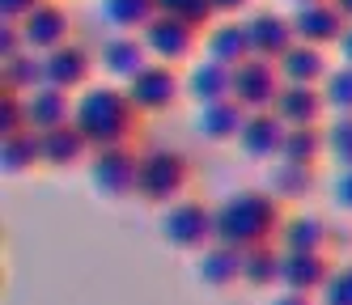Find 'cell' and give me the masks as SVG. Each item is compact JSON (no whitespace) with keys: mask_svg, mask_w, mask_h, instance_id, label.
<instances>
[{"mask_svg":"<svg viewBox=\"0 0 352 305\" xmlns=\"http://www.w3.org/2000/svg\"><path fill=\"white\" fill-rule=\"evenodd\" d=\"M280 229L285 212L272 191H238L217 208V242H230L238 250L267 246L280 238Z\"/></svg>","mask_w":352,"mask_h":305,"instance_id":"6da1fadb","label":"cell"},{"mask_svg":"<svg viewBox=\"0 0 352 305\" xmlns=\"http://www.w3.org/2000/svg\"><path fill=\"white\" fill-rule=\"evenodd\" d=\"M136 102L128 98V89H115V85H89L77 93V115L72 123L89 136L94 148H107V144H128L136 136Z\"/></svg>","mask_w":352,"mask_h":305,"instance_id":"7a4b0ae2","label":"cell"},{"mask_svg":"<svg viewBox=\"0 0 352 305\" xmlns=\"http://www.w3.org/2000/svg\"><path fill=\"white\" fill-rule=\"evenodd\" d=\"M191 187V161L179 148H148L140 152V178H136V195L144 203L170 208L179 203Z\"/></svg>","mask_w":352,"mask_h":305,"instance_id":"3957f363","label":"cell"},{"mask_svg":"<svg viewBox=\"0 0 352 305\" xmlns=\"http://www.w3.org/2000/svg\"><path fill=\"white\" fill-rule=\"evenodd\" d=\"M162 238L179 250H208L217 242V212L204 199L183 195L179 203L162 208Z\"/></svg>","mask_w":352,"mask_h":305,"instance_id":"277c9868","label":"cell"},{"mask_svg":"<svg viewBox=\"0 0 352 305\" xmlns=\"http://www.w3.org/2000/svg\"><path fill=\"white\" fill-rule=\"evenodd\" d=\"M136 178H140V152H132V144L94 148V157H89V183L98 187V195L128 199V195H136Z\"/></svg>","mask_w":352,"mask_h":305,"instance_id":"5b68a950","label":"cell"},{"mask_svg":"<svg viewBox=\"0 0 352 305\" xmlns=\"http://www.w3.org/2000/svg\"><path fill=\"white\" fill-rule=\"evenodd\" d=\"M280 89H285V76H280V64L276 60L250 56L234 68V98L246 111H272Z\"/></svg>","mask_w":352,"mask_h":305,"instance_id":"8992f818","label":"cell"},{"mask_svg":"<svg viewBox=\"0 0 352 305\" xmlns=\"http://www.w3.org/2000/svg\"><path fill=\"white\" fill-rule=\"evenodd\" d=\"M183 89H187V81H179V68L162 64V60H148V68L136 72L132 81H128V98L136 102L140 115H162V111H170L174 102H179Z\"/></svg>","mask_w":352,"mask_h":305,"instance_id":"52a82bcc","label":"cell"},{"mask_svg":"<svg viewBox=\"0 0 352 305\" xmlns=\"http://www.w3.org/2000/svg\"><path fill=\"white\" fill-rule=\"evenodd\" d=\"M140 38H144V47H148V56H153V60L179 68L183 60H191V51L199 47V25L183 21V17L157 13V17L140 30Z\"/></svg>","mask_w":352,"mask_h":305,"instance_id":"ba28073f","label":"cell"},{"mask_svg":"<svg viewBox=\"0 0 352 305\" xmlns=\"http://www.w3.org/2000/svg\"><path fill=\"white\" fill-rule=\"evenodd\" d=\"M285 136H289V123L276 111H250L242 136H238V148L246 152L250 161H280Z\"/></svg>","mask_w":352,"mask_h":305,"instance_id":"9c48e42d","label":"cell"},{"mask_svg":"<svg viewBox=\"0 0 352 305\" xmlns=\"http://www.w3.org/2000/svg\"><path fill=\"white\" fill-rule=\"evenodd\" d=\"M98 56L81 43H64L56 51H47V85H56L64 93H81L89 89V76H94Z\"/></svg>","mask_w":352,"mask_h":305,"instance_id":"30bf717a","label":"cell"},{"mask_svg":"<svg viewBox=\"0 0 352 305\" xmlns=\"http://www.w3.org/2000/svg\"><path fill=\"white\" fill-rule=\"evenodd\" d=\"M21 34H26V47H30V51L47 56V51H56V47L72 43V17H68L64 5L47 0V5H38L26 21H21Z\"/></svg>","mask_w":352,"mask_h":305,"instance_id":"8fae6325","label":"cell"},{"mask_svg":"<svg viewBox=\"0 0 352 305\" xmlns=\"http://www.w3.org/2000/svg\"><path fill=\"white\" fill-rule=\"evenodd\" d=\"M293 30H297V43L331 47L348 30V17L331 5V0H318V5H297L293 9Z\"/></svg>","mask_w":352,"mask_h":305,"instance_id":"7c38bea8","label":"cell"},{"mask_svg":"<svg viewBox=\"0 0 352 305\" xmlns=\"http://www.w3.org/2000/svg\"><path fill=\"white\" fill-rule=\"evenodd\" d=\"M98 68L115 81H132L136 72L148 68V47L140 34H111L102 47H98Z\"/></svg>","mask_w":352,"mask_h":305,"instance_id":"4fadbf2b","label":"cell"},{"mask_svg":"<svg viewBox=\"0 0 352 305\" xmlns=\"http://www.w3.org/2000/svg\"><path fill=\"white\" fill-rule=\"evenodd\" d=\"M246 34H250V51L263 60H276L280 64V56L297 43V30H293V17H280V13H255L246 17Z\"/></svg>","mask_w":352,"mask_h":305,"instance_id":"5bb4252c","label":"cell"},{"mask_svg":"<svg viewBox=\"0 0 352 305\" xmlns=\"http://www.w3.org/2000/svg\"><path fill=\"white\" fill-rule=\"evenodd\" d=\"M272 111L280 115L289 127H318V119L331 111V106H327L322 85H285Z\"/></svg>","mask_w":352,"mask_h":305,"instance_id":"9a60e30c","label":"cell"},{"mask_svg":"<svg viewBox=\"0 0 352 305\" xmlns=\"http://www.w3.org/2000/svg\"><path fill=\"white\" fill-rule=\"evenodd\" d=\"M199 280L208 289H234L246 275V250L230 246V242H212L208 250H199Z\"/></svg>","mask_w":352,"mask_h":305,"instance_id":"2e32d148","label":"cell"},{"mask_svg":"<svg viewBox=\"0 0 352 305\" xmlns=\"http://www.w3.org/2000/svg\"><path fill=\"white\" fill-rule=\"evenodd\" d=\"M331 259L327 254H306V250H285V263H280V284L293 293H322V284L331 280Z\"/></svg>","mask_w":352,"mask_h":305,"instance_id":"e0dca14e","label":"cell"},{"mask_svg":"<svg viewBox=\"0 0 352 305\" xmlns=\"http://www.w3.org/2000/svg\"><path fill=\"white\" fill-rule=\"evenodd\" d=\"M38 136H43V166H52V170H72L77 161L94 157V144L77 123L52 127V132H38Z\"/></svg>","mask_w":352,"mask_h":305,"instance_id":"ac0fdd59","label":"cell"},{"mask_svg":"<svg viewBox=\"0 0 352 305\" xmlns=\"http://www.w3.org/2000/svg\"><path fill=\"white\" fill-rule=\"evenodd\" d=\"M246 115H250V111L242 106L238 98H221V102H204V106H199L195 127H199V136H204V140L225 144V140H238V136H242Z\"/></svg>","mask_w":352,"mask_h":305,"instance_id":"d6986e66","label":"cell"},{"mask_svg":"<svg viewBox=\"0 0 352 305\" xmlns=\"http://www.w3.org/2000/svg\"><path fill=\"white\" fill-rule=\"evenodd\" d=\"M77 115V98L56 89V85H43L34 93H26V119L34 132H52V127H64Z\"/></svg>","mask_w":352,"mask_h":305,"instance_id":"ffe728a7","label":"cell"},{"mask_svg":"<svg viewBox=\"0 0 352 305\" xmlns=\"http://www.w3.org/2000/svg\"><path fill=\"white\" fill-rule=\"evenodd\" d=\"M280 76H285V85H322L331 76L327 51L314 43H293L280 56Z\"/></svg>","mask_w":352,"mask_h":305,"instance_id":"44dd1931","label":"cell"},{"mask_svg":"<svg viewBox=\"0 0 352 305\" xmlns=\"http://www.w3.org/2000/svg\"><path fill=\"white\" fill-rule=\"evenodd\" d=\"M204 51H208V60H217V64H230V68H238L242 60H250L255 51H250L246 21L225 17V21L208 25V34H204Z\"/></svg>","mask_w":352,"mask_h":305,"instance_id":"7402d4cb","label":"cell"},{"mask_svg":"<svg viewBox=\"0 0 352 305\" xmlns=\"http://www.w3.org/2000/svg\"><path fill=\"white\" fill-rule=\"evenodd\" d=\"M280 246H285V250H306V254H327V246H331V225H327L318 212L285 216Z\"/></svg>","mask_w":352,"mask_h":305,"instance_id":"603a6c76","label":"cell"},{"mask_svg":"<svg viewBox=\"0 0 352 305\" xmlns=\"http://www.w3.org/2000/svg\"><path fill=\"white\" fill-rule=\"evenodd\" d=\"M34 166H43V136L34 132V127L0 140V170H5V178L30 174Z\"/></svg>","mask_w":352,"mask_h":305,"instance_id":"cb8c5ba5","label":"cell"},{"mask_svg":"<svg viewBox=\"0 0 352 305\" xmlns=\"http://www.w3.org/2000/svg\"><path fill=\"white\" fill-rule=\"evenodd\" d=\"M314 183H318V166H301V161H276L272 174H267V187L280 203L306 199L314 191Z\"/></svg>","mask_w":352,"mask_h":305,"instance_id":"d4e9b609","label":"cell"},{"mask_svg":"<svg viewBox=\"0 0 352 305\" xmlns=\"http://www.w3.org/2000/svg\"><path fill=\"white\" fill-rule=\"evenodd\" d=\"M0 85L13 93H34L47 85V56L38 51H21L13 60H0Z\"/></svg>","mask_w":352,"mask_h":305,"instance_id":"484cf974","label":"cell"},{"mask_svg":"<svg viewBox=\"0 0 352 305\" xmlns=\"http://www.w3.org/2000/svg\"><path fill=\"white\" fill-rule=\"evenodd\" d=\"M187 93L199 102V106H204V102L234 98V68H230V64H217V60L195 64L191 76H187Z\"/></svg>","mask_w":352,"mask_h":305,"instance_id":"4316f807","label":"cell"},{"mask_svg":"<svg viewBox=\"0 0 352 305\" xmlns=\"http://www.w3.org/2000/svg\"><path fill=\"white\" fill-rule=\"evenodd\" d=\"M98 13H102V21L115 25L119 34H140L162 9H157V0H102Z\"/></svg>","mask_w":352,"mask_h":305,"instance_id":"83f0119b","label":"cell"},{"mask_svg":"<svg viewBox=\"0 0 352 305\" xmlns=\"http://www.w3.org/2000/svg\"><path fill=\"white\" fill-rule=\"evenodd\" d=\"M280 263H285V246H250L246 250V275H242V284L250 289H272V284H280Z\"/></svg>","mask_w":352,"mask_h":305,"instance_id":"f1b7e54d","label":"cell"},{"mask_svg":"<svg viewBox=\"0 0 352 305\" xmlns=\"http://www.w3.org/2000/svg\"><path fill=\"white\" fill-rule=\"evenodd\" d=\"M322 152H327V132H322V127H289L280 161H301V166H318V157H322Z\"/></svg>","mask_w":352,"mask_h":305,"instance_id":"f546056e","label":"cell"},{"mask_svg":"<svg viewBox=\"0 0 352 305\" xmlns=\"http://www.w3.org/2000/svg\"><path fill=\"white\" fill-rule=\"evenodd\" d=\"M26 127H30V119H26V93H13V89L0 85V140L26 132Z\"/></svg>","mask_w":352,"mask_h":305,"instance_id":"4dcf8cb0","label":"cell"},{"mask_svg":"<svg viewBox=\"0 0 352 305\" xmlns=\"http://www.w3.org/2000/svg\"><path fill=\"white\" fill-rule=\"evenodd\" d=\"M322 93H327V106L336 115H352V64L331 68V76L322 81Z\"/></svg>","mask_w":352,"mask_h":305,"instance_id":"1f68e13d","label":"cell"},{"mask_svg":"<svg viewBox=\"0 0 352 305\" xmlns=\"http://www.w3.org/2000/svg\"><path fill=\"white\" fill-rule=\"evenodd\" d=\"M157 9L166 13V17H183V21H191V25H212V0H157Z\"/></svg>","mask_w":352,"mask_h":305,"instance_id":"d6a6232c","label":"cell"},{"mask_svg":"<svg viewBox=\"0 0 352 305\" xmlns=\"http://www.w3.org/2000/svg\"><path fill=\"white\" fill-rule=\"evenodd\" d=\"M327 152L340 161V170H352V115H340L327 127Z\"/></svg>","mask_w":352,"mask_h":305,"instance_id":"836d02e7","label":"cell"},{"mask_svg":"<svg viewBox=\"0 0 352 305\" xmlns=\"http://www.w3.org/2000/svg\"><path fill=\"white\" fill-rule=\"evenodd\" d=\"M318 301L322 305H352V263H344V267L331 271V280L322 284Z\"/></svg>","mask_w":352,"mask_h":305,"instance_id":"e575fe53","label":"cell"},{"mask_svg":"<svg viewBox=\"0 0 352 305\" xmlns=\"http://www.w3.org/2000/svg\"><path fill=\"white\" fill-rule=\"evenodd\" d=\"M21 51H30L26 34H21V21H0V60H13Z\"/></svg>","mask_w":352,"mask_h":305,"instance_id":"d590c367","label":"cell"},{"mask_svg":"<svg viewBox=\"0 0 352 305\" xmlns=\"http://www.w3.org/2000/svg\"><path fill=\"white\" fill-rule=\"evenodd\" d=\"M38 5H47V0H0V17L5 21H26Z\"/></svg>","mask_w":352,"mask_h":305,"instance_id":"8d00e7d4","label":"cell"},{"mask_svg":"<svg viewBox=\"0 0 352 305\" xmlns=\"http://www.w3.org/2000/svg\"><path fill=\"white\" fill-rule=\"evenodd\" d=\"M331 199H336V208L352 212V170H340V178H336V187H331Z\"/></svg>","mask_w":352,"mask_h":305,"instance_id":"74e56055","label":"cell"},{"mask_svg":"<svg viewBox=\"0 0 352 305\" xmlns=\"http://www.w3.org/2000/svg\"><path fill=\"white\" fill-rule=\"evenodd\" d=\"M246 9H250V0H212V13L217 17H238Z\"/></svg>","mask_w":352,"mask_h":305,"instance_id":"f35d334b","label":"cell"},{"mask_svg":"<svg viewBox=\"0 0 352 305\" xmlns=\"http://www.w3.org/2000/svg\"><path fill=\"white\" fill-rule=\"evenodd\" d=\"M272 305H314L310 293H293V289H280V297H276Z\"/></svg>","mask_w":352,"mask_h":305,"instance_id":"ab89813d","label":"cell"},{"mask_svg":"<svg viewBox=\"0 0 352 305\" xmlns=\"http://www.w3.org/2000/svg\"><path fill=\"white\" fill-rule=\"evenodd\" d=\"M336 47H340V56H344V64H352V21H348V30L340 34V43H336Z\"/></svg>","mask_w":352,"mask_h":305,"instance_id":"60d3db41","label":"cell"},{"mask_svg":"<svg viewBox=\"0 0 352 305\" xmlns=\"http://www.w3.org/2000/svg\"><path fill=\"white\" fill-rule=\"evenodd\" d=\"M331 5H336V9H340V13H344L348 21H352V0H331Z\"/></svg>","mask_w":352,"mask_h":305,"instance_id":"b9f144b4","label":"cell"},{"mask_svg":"<svg viewBox=\"0 0 352 305\" xmlns=\"http://www.w3.org/2000/svg\"><path fill=\"white\" fill-rule=\"evenodd\" d=\"M293 5H318V0H293Z\"/></svg>","mask_w":352,"mask_h":305,"instance_id":"7bdbcfd3","label":"cell"}]
</instances>
